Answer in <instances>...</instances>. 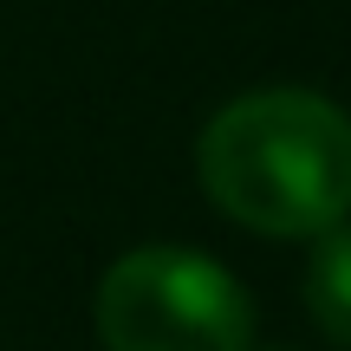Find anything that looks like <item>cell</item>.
Here are the masks:
<instances>
[{
    "instance_id": "1",
    "label": "cell",
    "mask_w": 351,
    "mask_h": 351,
    "mask_svg": "<svg viewBox=\"0 0 351 351\" xmlns=\"http://www.w3.org/2000/svg\"><path fill=\"white\" fill-rule=\"evenodd\" d=\"M195 176L215 208L254 234H326L351 215V117L300 85L241 91L208 117Z\"/></svg>"
},
{
    "instance_id": "2",
    "label": "cell",
    "mask_w": 351,
    "mask_h": 351,
    "mask_svg": "<svg viewBox=\"0 0 351 351\" xmlns=\"http://www.w3.org/2000/svg\"><path fill=\"white\" fill-rule=\"evenodd\" d=\"M104 351H254V300L215 254L130 247L98 280Z\"/></svg>"
},
{
    "instance_id": "3",
    "label": "cell",
    "mask_w": 351,
    "mask_h": 351,
    "mask_svg": "<svg viewBox=\"0 0 351 351\" xmlns=\"http://www.w3.org/2000/svg\"><path fill=\"white\" fill-rule=\"evenodd\" d=\"M306 306H313L319 332L351 351V228L345 221L326 228L313 261H306Z\"/></svg>"
}]
</instances>
